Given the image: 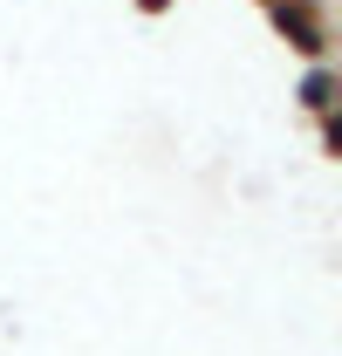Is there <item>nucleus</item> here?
Wrapping results in <instances>:
<instances>
[{
	"label": "nucleus",
	"mask_w": 342,
	"mask_h": 356,
	"mask_svg": "<svg viewBox=\"0 0 342 356\" xmlns=\"http://www.w3.org/2000/svg\"><path fill=\"white\" fill-rule=\"evenodd\" d=\"M137 7H144V14H151V7H165V0H137Z\"/></svg>",
	"instance_id": "obj_1"
}]
</instances>
